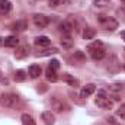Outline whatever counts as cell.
<instances>
[{
	"label": "cell",
	"instance_id": "32",
	"mask_svg": "<svg viewBox=\"0 0 125 125\" xmlns=\"http://www.w3.org/2000/svg\"><path fill=\"white\" fill-rule=\"evenodd\" d=\"M124 70H125V64H124Z\"/></svg>",
	"mask_w": 125,
	"mask_h": 125
},
{
	"label": "cell",
	"instance_id": "17",
	"mask_svg": "<svg viewBox=\"0 0 125 125\" xmlns=\"http://www.w3.org/2000/svg\"><path fill=\"white\" fill-rule=\"evenodd\" d=\"M26 77H28V74H26V71H23V70H16V71L13 73V80H15V82H25Z\"/></svg>",
	"mask_w": 125,
	"mask_h": 125
},
{
	"label": "cell",
	"instance_id": "2",
	"mask_svg": "<svg viewBox=\"0 0 125 125\" xmlns=\"http://www.w3.org/2000/svg\"><path fill=\"white\" fill-rule=\"evenodd\" d=\"M87 51L90 54V57L93 60H102L105 57V48H103V44L100 41H94L92 42L89 47H87Z\"/></svg>",
	"mask_w": 125,
	"mask_h": 125
},
{
	"label": "cell",
	"instance_id": "3",
	"mask_svg": "<svg viewBox=\"0 0 125 125\" xmlns=\"http://www.w3.org/2000/svg\"><path fill=\"white\" fill-rule=\"evenodd\" d=\"M18 102H19L18 94H15V93H4V92L0 94V105H1V106H4V108H10V109H13V108H16Z\"/></svg>",
	"mask_w": 125,
	"mask_h": 125
},
{
	"label": "cell",
	"instance_id": "5",
	"mask_svg": "<svg viewBox=\"0 0 125 125\" xmlns=\"http://www.w3.org/2000/svg\"><path fill=\"white\" fill-rule=\"evenodd\" d=\"M32 19H33L35 26H36V28H39V29L47 28V26H48V23H50V19H48L45 15H41V13H35Z\"/></svg>",
	"mask_w": 125,
	"mask_h": 125
},
{
	"label": "cell",
	"instance_id": "30",
	"mask_svg": "<svg viewBox=\"0 0 125 125\" xmlns=\"http://www.w3.org/2000/svg\"><path fill=\"white\" fill-rule=\"evenodd\" d=\"M108 122H111V124H115V121H114V118H108Z\"/></svg>",
	"mask_w": 125,
	"mask_h": 125
},
{
	"label": "cell",
	"instance_id": "16",
	"mask_svg": "<svg viewBox=\"0 0 125 125\" xmlns=\"http://www.w3.org/2000/svg\"><path fill=\"white\" fill-rule=\"evenodd\" d=\"M61 45L64 48H71L74 45V39L71 38V35H62L61 36Z\"/></svg>",
	"mask_w": 125,
	"mask_h": 125
},
{
	"label": "cell",
	"instance_id": "11",
	"mask_svg": "<svg viewBox=\"0 0 125 125\" xmlns=\"http://www.w3.org/2000/svg\"><path fill=\"white\" fill-rule=\"evenodd\" d=\"M42 121L47 125H54V122H55V115L51 111H45V112H42Z\"/></svg>",
	"mask_w": 125,
	"mask_h": 125
},
{
	"label": "cell",
	"instance_id": "13",
	"mask_svg": "<svg viewBox=\"0 0 125 125\" xmlns=\"http://www.w3.org/2000/svg\"><path fill=\"white\" fill-rule=\"evenodd\" d=\"M33 44L38 45V47H48L51 44V39L48 36H36L33 39Z\"/></svg>",
	"mask_w": 125,
	"mask_h": 125
},
{
	"label": "cell",
	"instance_id": "19",
	"mask_svg": "<svg viewBox=\"0 0 125 125\" xmlns=\"http://www.w3.org/2000/svg\"><path fill=\"white\" fill-rule=\"evenodd\" d=\"M41 73H42V70H41V67H39L38 64H33V65L29 67V76H31L32 79L39 77V76H41Z\"/></svg>",
	"mask_w": 125,
	"mask_h": 125
},
{
	"label": "cell",
	"instance_id": "24",
	"mask_svg": "<svg viewBox=\"0 0 125 125\" xmlns=\"http://www.w3.org/2000/svg\"><path fill=\"white\" fill-rule=\"evenodd\" d=\"M94 35H96V31H94L93 28H86L83 31V38L84 39H93Z\"/></svg>",
	"mask_w": 125,
	"mask_h": 125
},
{
	"label": "cell",
	"instance_id": "4",
	"mask_svg": "<svg viewBox=\"0 0 125 125\" xmlns=\"http://www.w3.org/2000/svg\"><path fill=\"white\" fill-rule=\"evenodd\" d=\"M94 103L102 109H112V106H114V102L108 96H105L103 92H100V94H97V97L94 99Z\"/></svg>",
	"mask_w": 125,
	"mask_h": 125
},
{
	"label": "cell",
	"instance_id": "20",
	"mask_svg": "<svg viewBox=\"0 0 125 125\" xmlns=\"http://www.w3.org/2000/svg\"><path fill=\"white\" fill-rule=\"evenodd\" d=\"M28 28V22L26 21H16L15 23H13V29L15 31H18V32H22V31H25Z\"/></svg>",
	"mask_w": 125,
	"mask_h": 125
},
{
	"label": "cell",
	"instance_id": "31",
	"mask_svg": "<svg viewBox=\"0 0 125 125\" xmlns=\"http://www.w3.org/2000/svg\"><path fill=\"white\" fill-rule=\"evenodd\" d=\"M124 55H125V48H124Z\"/></svg>",
	"mask_w": 125,
	"mask_h": 125
},
{
	"label": "cell",
	"instance_id": "21",
	"mask_svg": "<svg viewBox=\"0 0 125 125\" xmlns=\"http://www.w3.org/2000/svg\"><path fill=\"white\" fill-rule=\"evenodd\" d=\"M57 52H58L57 48H47L44 51H39L36 54V57H48V55H52V54H57Z\"/></svg>",
	"mask_w": 125,
	"mask_h": 125
},
{
	"label": "cell",
	"instance_id": "25",
	"mask_svg": "<svg viewBox=\"0 0 125 125\" xmlns=\"http://www.w3.org/2000/svg\"><path fill=\"white\" fill-rule=\"evenodd\" d=\"M68 0H48V6L50 7H58L64 3H67Z\"/></svg>",
	"mask_w": 125,
	"mask_h": 125
},
{
	"label": "cell",
	"instance_id": "15",
	"mask_svg": "<svg viewBox=\"0 0 125 125\" xmlns=\"http://www.w3.org/2000/svg\"><path fill=\"white\" fill-rule=\"evenodd\" d=\"M62 80H64L65 83H68L71 87H77V86H79V80H77V79H74L71 74H67V73H65V74H62Z\"/></svg>",
	"mask_w": 125,
	"mask_h": 125
},
{
	"label": "cell",
	"instance_id": "14",
	"mask_svg": "<svg viewBox=\"0 0 125 125\" xmlns=\"http://www.w3.org/2000/svg\"><path fill=\"white\" fill-rule=\"evenodd\" d=\"M45 77H47V80L51 82V83H54V82L58 80V74H57V71L52 70V68H50V67H47V70H45Z\"/></svg>",
	"mask_w": 125,
	"mask_h": 125
},
{
	"label": "cell",
	"instance_id": "10",
	"mask_svg": "<svg viewBox=\"0 0 125 125\" xmlns=\"http://www.w3.org/2000/svg\"><path fill=\"white\" fill-rule=\"evenodd\" d=\"M50 103H51V108H52L55 112H62V111H64V108H67V106H65V103H64L62 100H60V99H57V97H52Z\"/></svg>",
	"mask_w": 125,
	"mask_h": 125
},
{
	"label": "cell",
	"instance_id": "26",
	"mask_svg": "<svg viewBox=\"0 0 125 125\" xmlns=\"http://www.w3.org/2000/svg\"><path fill=\"white\" fill-rule=\"evenodd\" d=\"M116 115H118L121 119H125V103H122V105L116 109Z\"/></svg>",
	"mask_w": 125,
	"mask_h": 125
},
{
	"label": "cell",
	"instance_id": "6",
	"mask_svg": "<svg viewBox=\"0 0 125 125\" xmlns=\"http://www.w3.org/2000/svg\"><path fill=\"white\" fill-rule=\"evenodd\" d=\"M28 54H29V45L22 44V45H18V47H16V51H15V58L22 60V58L28 57Z\"/></svg>",
	"mask_w": 125,
	"mask_h": 125
},
{
	"label": "cell",
	"instance_id": "29",
	"mask_svg": "<svg viewBox=\"0 0 125 125\" xmlns=\"http://www.w3.org/2000/svg\"><path fill=\"white\" fill-rule=\"evenodd\" d=\"M121 38L124 39V42H125V31H122V32H121Z\"/></svg>",
	"mask_w": 125,
	"mask_h": 125
},
{
	"label": "cell",
	"instance_id": "1",
	"mask_svg": "<svg viewBox=\"0 0 125 125\" xmlns=\"http://www.w3.org/2000/svg\"><path fill=\"white\" fill-rule=\"evenodd\" d=\"M97 22L100 23V26L105 31H109V32L116 31V28L119 26L118 21L114 19L112 16H108V15H97Z\"/></svg>",
	"mask_w": 125,
	"mask_h": 125
},
{
	"label": "cell",
	"instance_id": "9",
	"mask_svg": "<svg viewBox=\"0 0 125 125\" xmlns=\"http://www.w3.org/2000/svg\"><path fill=\"white\" fill-rule=\"evenodd\" d=\"M58 28H60V31L62 32V35H70V33L73 32V29H74V25H73L70 21H62Z\"/></svg>",
	"mask_w": 125,
	"mask_h": 125
},
{
	"label": "cell",
	"instance_id": "22",
	"mask_svg": "<svg viewBox=\"0 0 125 125\" xmlns=\"http://www.w3.org/2000/svg\"><path fill=\"white\" fill-rule=\"evenodd\" d=\"M112 3L111 0H93V6L94 7H100V9H105V7H109Z\"/></svg>",
	"mask_w": 125,
	"mask_h": 125
},
{
	"label": "cell",
	"instance_id": "23",
	"mask_svg": "<svg viewBox=\"0 0 125 125\" xmlns=\"http://www.w3.org/2000/svg\"><path fill=\"white\" fill-rule=\"evenodd\" d=\"M22 124L23 125H36V122H35V119L32 118L29 114H23L22 115Z\"/></svg>",
	"mask_w": 125,
	"mask_h": 125
},
{
	"label": "cell",
	"instance_id": "27",
	"mask_svg": "<svg viewBox=\"0 0 125 125\" xmlns=\"http://www.w3.org/2000/svg\"><path fill=\"white\" fill-rule=\"evenodd\" d=\"M48 67L57 71V70L60 68V61H58V60H51V61H50V64H48Z\"/></svg>",
	"mask_w": 125,
	"mask_h": 125
},
{
	"label": "cell",
	"instance_id": "12",
	"mask_svg": "<svg viewBox=\"0 0 125 125\" xmlns=\"http://www.w3.org/2000/svg\"><path fill=\"white\" fill-rule=\"evenodd\" d=\"M12 10L10 0H0V15H7Z\"/></svg>",
	"mask_w": 125,
	"mask_h": 125
},
{
	"label": "cell",
	"instance_id": "7",
	"mask_svg": "<svg viewBox=\"0 0 125 125\" xmlns=\"http://www.w3.org/2000/svg\"><path fill=\"white\" fill-rule=\"evenodd\" d=\"M94 90H96V86H94L93 83H87L86 86L82 87V90H80V97H82V99H86V97H89L90 94H93Z\"/></svg>",
	"mask_w": 125,
	"mask_h": 125
},
{
	"label": "cell",
	"instance_id": "18",
	"mask_svg": "<svg viewBox=\"0 0 125 125\" xmlns=\"http://www.w3.org/2000/svg\"><path fill=\"white\" fill-rule=\"evenodd\" d=\"M122 89H124V86L121 83H112V84L106 86V90L111 93H119V92H122Z\"/></svg>",
	"mask_w": 125,
	"mask_h": 125
},
{
	"label": "cell",
	"instance_id": "8",
	"mask_svg": "<svg viewBox=\"0 0 125 125\" xmlns=\"http://www.w3.org/2000/svg\"><path fill=\"white\" fill-rule=\"evenodd\" d=\"M0 44L4 45V47H18L19 45V39L13 35L10 36H6V38H0Z\"/></svg>",
	"mask_w": 125,
	"mask_h": 125
},
{
	"label": "cell",
	"instance_id": "28",
	"mask_svg": "<svg viewBox=\"0 0 125 125\" xmlns=\"http://www.w3.org/2000/svg\"><path fill=\"white\" fill-rule=\"evenodd\" d=\"M0 83H6L7 84V80L4 79V74L1 73V70H0Z\"/></svg>",
	"mask_w": 125,
	"mask_h": 125
}]
</instances>
